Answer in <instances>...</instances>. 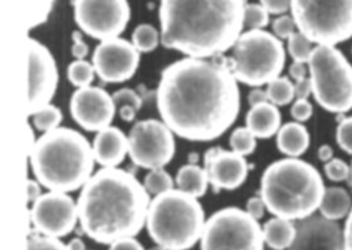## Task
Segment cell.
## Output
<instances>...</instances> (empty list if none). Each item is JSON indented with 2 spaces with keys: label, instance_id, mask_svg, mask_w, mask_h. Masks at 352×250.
Masks as SVG:
<instances>
[{
  "label": "cell",
  "instance_id": "6",
  "mask_svg": "<svg viewBox=\"0 0 352 250\" xmlns=\"http://www.w3.org/2000/svg\"><path fill=\"white\" fill-rule=\"evenodd\" d=\"M206 227V213L199 200L179 189L154 196L147 212L146 229L159 247L189 250L198 243Z\"/></svg>",
  "mask_w": 352,
  "mask_h": 250
},
{
  "label": "cell",
  "instance_id": "52",
  "mask_svg": "<svg viewBox=\"0 0 352 250\" xmlns=\"http://www.w3.org/2000/svg\"><path fill=\"white\" fill-rule=\"evenodd\" d=\"M347 183H349V185H350V186L352 188V161L351 163H350V177H349Z\"/></svg>",
  "mask_w": 352,
  "mask_h": 250
},
{
  "label": "cell",
  "instance_id": "9",
  "mask_svg": "<svg viewBox=\"0 0 352 250\" xmlns=\"http://www.w3.org/2000/svg\"><path fill=\"white\" fill-rule=\"evenodd\" d=\"M297 30L317 45H336L352 38V0H292Z\"/></svg>",
  "mask_w": 352,
  "mask_h": 250
},
{
  "label": "cell",
  "instance_id": "8",
  "mask_svg": "<svg viewBox=\"0 0 352 250\" xmlns=\"http://www.w3.org/2000/svg\"><path fill=\"white\" fill-rule=\"evenodd\" d=\"M308 77L318 106L331 113L352 110V66L335 45H316L308 60Z\"/></svg>",
  "mask_w": 352,
  "mask_h": 250
},
{
  "label": "cell",
  "instance_id": "34",
  "mask_svg": "<svg viewBox=\"0 0 352 250\" xmlns=\"http://www.w3.org/2000/svg\"><path fill=\"white\" fill-rule=\"evenodd\" d=\"M324 174L332 183H344L350 177V165L342 159L333 157L332 160L324 163Z\"/></svg>",
  "mask_w": 352,
  "mask_h": 250
},
{
  "label": "cell",
  "instance_id": "20",
  "mask_svg": "<svg viewBox=\"0 0 352 250\" xmlns=\"http://www.w3.org/2000/svg\"><path fill=\"white\" fill-rule=\"evenodd\" d=\"M282 124L278 106L271 102L261 103L250 107L245 116V126L257 139L265 140L277 135Z\"/></svg>",
  "mask_w": 352,
  "mask_h": 250
},
{
  "label": "cell",
  "instance_id": "14",
  "mask_svg": "<svg viewBox=\"0 0 352 250\" xmlns=\"http://www.w3.org/2000/svg\"><path fill=\"white\" fill-rule=\"evenodd\" d=\"M30 221L43 236H68L80 221L77 203L67 192H45L32 204Z\"/></svg>",
  "mask_w": 352,
  "mask_h": 250
},
{
  "label": "cell",
  "instance_id": "32",
  "mask_svg": "<svg viewBox=\"0 0 352 250\" xmlns=\"http://www.w3.org/2000/svg\"><path fill=\"white\" fill-rule=\"evenodd\" d=\"M54 5V0H28V27L33 30L47 22Z\"/></svg>",
  "mask_w": 352,
  "mask_h": 250
},
{
  "label": "cell",
  "instance_id": "23",
  "mask_svg": "<svg viewBox=\"0 0 352 250\" xmlns=\"http://www.w3.org/2000/svg\"><path fill=\"white\" fill-rule=\"evenodd\" d=\"M318 210L326 219L333 221L341 220L351 213V196L344 188H340V186L327 188L323 194Z\"/></svg>",
  "mask_w": 352,
  "mask_h": 250
},
{
  "label": "cell",
  "instance_id": "24",
  "mask_svg": "<svg viewBox=\"0 0 352 250\" xmlns=\"http://www.w3.org/2000/svg\"><path fill=\"white\" fill-rule=\"evenodd\" d=\"M264 243L273 250H287L294 242L296 224L274 216L263 225Z\"/></svg>",
  "mask_w": 352,
  "mask_h": 250
},
{
  "label": "cell",
  "instance_id": "42",
  "mask_svg": "<svg viewBox=\"0 0 352 250\" xmlns=\"http://www.w3.org/2000/svg\"><path fill=\"white\" fill-rule=\"evenodd\" d=\"M88 52V45L83 41L81 32L76 30L72 33V56L74 59H86Z\"/></svg>",
  "mask_w": 352,
  "mask_h": 250
},
{
  "label": "cell",
  "instance_id": "22",
  "mask_svg": "<svg viewBox=\"0 0 352 250\" xmlns=\"http://www.w3.org/2000/svg\"><path fill=\"white\" fill-rule=\"evenodd\" d=\"M179 190L189 194L194 198H201L206 195L209 188V175L206 168L198 163H186L177 170L175 179Z\"/></svg>",
  "mask_w": 352,
  "mask_h": 250
},
{
  "label": "cell",
  "instance_id": "30",
  "mask_svg": "<svg viewBox=\"0 0 352 250\" xmlns=\"http://www.w3.org/2000/svg\"><path fill=\"white\" fill-rule=\"evenodd\" d=\"M174 180L166 170H150V172L145 177L144 186L150 196H157L164 192H170L174 188Z\"/></svg>",
  "mask_w": 352,
  "mask_h": 250
},
{
  "label": "cell",
  "instance_id": "2",
  "mask_svg": "<svg viewBox=\"0 0 352 250\" xmlns=\"http://www.w3.org/2000/svg\"><path fill=\"white\" fill-rule=\"evenodd\" d=\"M245 0H162V43L191 58L232 49L244 28Z\"/></svg>",
  "mask_w": 352,
  "mask_h": 250
},
{
  "label": "cell",
  "instance_id": "15",
  "mask_svg": "<svg viewBox=\"0 0 352 250\" xmlns=\"http://www.w3.org/2000/svg\"><path fill=\"white\" fill-rule=\"evenodd\" d=\"M135 45L124 38L100 42L94 51L96 76L106 83H124L138 72L141 56Z\"/></svg>",
  "mask_w": 352,
  "mask_h": 250
},
{
  "label": "cell",
  "instance_id": "51",
  "mask_svg": "<svg viewBox=\"0 0 352 250\" xmlns=\"http://www.w3.org/2000/svg\"><path fill=\"white\" fill-rule=\"evenodd\" d=\"M68 250H86V245L81 238H74L69 243L67 244Z\"/></svg>",
  "mask_w": 352,
  "mask_h": 250
},
{
  "label": "cell",
  "instance_id": "25",
  "mask_svg": "<svg viewBox=\"0 0 352 250\" xmlns=\"http://www.w3.org/2000/svg\"><path fill=\"white\" fill-rule=\"evenodd\" d=\"M162 41V33L153 24L142 23L132 32L131 43L140 53L154 52Z\"/></svg>",
  "mask_w": 352,
  "mask_h": 250
},
{
  "label": "cell",
  "instance_id": "33",
  "mask_svg": "<svg viewBox=\"0 0 352 250\" xmlns=\"http://www.w3.org/2000/svg\"><path fill=\"white\" fill-rule=\"evenodd\" d=\"M270 23V13L262 4L250 3L245 5L244 10V27L250 30H263Z\"/></svg>",
  "mask_w": 352,
  "mask_h": 250
},
{
  "label": "cell",
  "instance_id": "40",
  "mask_svg": "<svg viewBox=\"0 0 352 250\" xmlns=\"http://www.w3.org/2000/svg\"><path fill=\"white\" fill-rule=\"evenodd\" d=\"M270 14L283 15L291 9L292 0H259Z\"/></svg>",
  "mask_w": 352,
  "mask_h": 250
},
{
  "label": "cell",
  "instance_id": "13",
  "mask_svg": "<svg viewBox=\"0 0 352 250\" xmlns=\"http://www.w3.org/2000/svg\"><path fill=\"white\" fill-rule=\"evenodd\" d=\"M57 62L47 45L28 39V115L50 104L58 87Z\"/></svg>",
  "mask_w": 352,
  "mask_h": 250
},
{
  "label": "cell",
  "instance_id": "38",
  "mask_svg": "<svg viewBox=\"0 0 352 250\" xmlns=\"http://www.w3.org/2000/svg\"><path fill=\"white\" fill-rule=\"evenodd\" d=\"M272 28H273L274 36H277L279 39H287V41L297 32L296 30L297 25L294 23V19L289 15L277 16L272 23Z\"/></svg>",
  "mask_w": 352,
  "mask_h": 250
},
{
  "label": "cell",
  "instance_id": "12",
  "mask_svg": "<svg viewBox=\"0 0 352 250\" xmlns=\"http://www.w3.org/2000/svg\"><path fill=\"white\" fill-rule=\"evenodd\" d=\"M72 5L82 33L100 42L120 37L131 19L129 0H74Z\"/></svg>",
  "mask_w": 352,
  "mask_h": 250
},
{
  "label": "cell",
  "instance_id": "48",
  "mask_svg": "<svg viewBox=\"0 0 352 250\" xmlns=\"http://www.w3.org/2000/svg\"><path fill=\"white\" fill-rule=\"evenodd\" d=\"M138 112L139 111L133 109L131 106H125V107L118 109V117L121 118L124 122H132V121H135Z\"/></svg>",
  "mask_w": 352,
  "mask_h": 250
},
{
  "label": "cell",
  "instance_id": "29",
  "mask_svg": "<svg viewBox=\"0 0 352 250\" xmlns=\"http://www.w3.org/2000/svg\"><path fill=\"white\" fill-rule=\"evenodd\" d=\"M257 137L250 133L247 126L236 127L229 137V146L235 154L248 156L252 155L257 148Z\"/></svg>",
  "mask_w": 352,
  "mask_h": 250
},
{
  "label": "cell",
  "instance_id": "47",
  "mask_svg": "<svg viewBox=\"0 0 352 250\" xmlns=\"http://www.w3.org/2000/svg\"><path fill=\"white\" fill-rule=\"evenodd\" d=\"M41 186H42V184L38 181L37 179H30L28 180L27 192H28V201H30V204L37 201L43 195Z\"/></svg>",
  "mask_w": 352,
  "mask_h": 250
},
{
  "label": "cell",
  "instance_id": "18",
  "mask_svg": "<svg viewBox=\"0 0 352 250\" xmlns=\"http://www.w3.org/2000/svg\"><path fill=\"white\" fill-rule=\"evenodd\" d=\"M204 168L208 171L210 184L217 192H232L241 188L250 174V166L244 156L223 148Z\"/></svg>",
  "mask_w": 352,
  "mask_h": 250
},
{
  "label": "cell",
  "instance_id": "39",
  "mask_svg": "<svg viewBox=\"0 0 352 250\" xmlns=\"http://www.w3.org/2000/svg\"><path fill=\"white\" fill-rule=\"evenodd\" d=\"M314 115V106L308 100H296L291 107V116L297 122H307Z\"/></svg>",
  "mask_w": 352,
  "mask_h": 250
},
{
  "label": "cell",
  "instance_id": "21",
  "mask_svg": "<svg viewBox=\"0 0 352 250\" xmlns=\"http://www.w3.org/2000/svg\"><path fill=\"white\" fill-rule=\"evenodd\" d=\"M276 144L280 154L287 157H300L309 148L311 136L306 126L292 121L280 126Z\"/></svg>",
  "mask_w": 352,
  "mask_h": 250
},
{
  "label": "cell",
  "instance_id": "7",
  "mask_svg": "<svg viewBox=\"0 0 352 250\" xmlns=\"http://www.w3.org/2000/svg\"><path fill=\"white\" fill-rule=\"evenodd\" d=\"M212 59L228 68L236 81L259 87L280 76L286 65V49L270 32L248 30L235 42L230 57L220 54Z\"/></svg>",
  "mask_w": 352,
  "mask_h": 250
},
{
  "label": "cell",
  "instance_id": "3",
  "mask_svg": "<svg viewBox=\"0 0 352 250\" xmlns=\"http://www.w3.org/2000/svg\"><path fill=\"white\" fill-rule=\"evenodd\" d=\"M150 195L133 174L102 168L82 188L78 218L86 236L98 244H112L138 236L146 224Z\"/></svg>",
  "mask_w": 352,
  "mask_h": 250
},
{
  "label": "cell",
  "instance_id": "36",
  "mask_svg": "<svg viewBox=\"0 0 352 250\" xmlns=\"http://www.w3.org/2000/svg\"><path fill=\"white\" fill-rule=\"evenodd\" d=\"M112 98H113V102L116 106V110L121 109V107H125V106H131L136 110H141L142 107V100L139 96V93L136 91H133L131 89H120L112 93Z\"/></svg>",
  "mask_w": 352,
  "mask_h": 250
},
{
  "label": "cell",
  "instance_id": "16",
  "mask_svg": "<svg viewBox=\"0 0 352 250\" xmlns=\"http://www.w3.org/2000/svg\"><path fill=\"white\" fill-rule=\"evenodd\" d=\"M74 122L88 133H100L112 124L118 113L112 95L101 87L77 89L69 101Z\"/></svg>",
  "mask_w": 352,
  "mask_h": 250
},
{
  "label": "cell",
  "instance_id": "43",
  "mask_svg": "<svg viewBox=\"0 0 352 250\" xmlns=\"http://www.w3.org/2000/svg\"><path fill=\"white\" fill-rule=\"evenodd\" d=\"M314 95L312 84L309 77L302 81L294 82V98L296 100H308V97Z\"/></svg>",
  "mask_w": 352,
  "mask_h": 250
},
{
  "label": "cell",
  "instance_id": "41",
  "mask_svg": "<svg viewBox=\"0 0 352 250\" xmlns=\"http://www.w3.org/2000/svg\"><path fill=\"white\" fill-rule=\"evenodd\" d=\"M245 210L252 218L259 220V219L263 218L265 210H267V206H265V203L262 199V196L258 195V196H252L248 199L247 205H245Z\"/></svg>",
  "mask_w": 352,
  "mask_h": 250
},
{
  "label": "cell",
  "instance_id": "53",
  "mask_svg": "<svg viewBox=\"0 0 352 250\" xmlns=\"http://www.w3.org/2000/svg\"><path fill=\"white\" fill-rule=\"evenodd\" d=\"M150 250H174V249H168V248H164V247H155V248H151Z\"/></svg>",
  "mask_w": 352,
  "mask_h": 250
},
{
  "label": "cell",
  "instance_id": "50",
  "mask_svg": "<svg viewBox=\"0 0 352 250\" xmlns=\"http://www.w3.org/2000/svg\"><path fill=\"white\" fill-rule=\"evenodd\" d=\"M346 250H352V220L346 219L345 228Z\"/></svg>",
  "mask_w": 352,
  "mask_h": 250
},
{
  "label": "cell",
  "instance_id": "49",
  "mask_svg": "<svg viewBox=\"0 0 352 250\" xmlns=\"http://www.w3.org/2000/svg\"><path fill=\"white\" fill-rule=\"evenodd\" d=\"M317 156L320 161L326 163L333 159V148H331L330 145H321L317 151Z\"/></svg>",
  "mask_w": 352,
  "mask_h": 250
},
{
  "label": "cell",
  "instance_id": "26",
  "mask_svg": "<svg viewBox=\"0 0 352 250\" xmlns=\"http://www.w3.org/2000/svg\"><path fill=\"white\" fill-rule=\"evenodd\" d=\"M63 121V113L57 106L54 104H47L41 110L34 112L32 115V124L36 127V130L41 133H51L60 127Z\"/></svg>",
  "mask_w": 352,
  "mask_h": 250
},
{
  "label": "cell",
  "instance_id": "46",
  "mask_svg": "<svg viewBox=\"0 0 352 250\" xmlns=\"http://www.w3.org/2000/svg\"><path fill=\"white\" fill-rule=\"evenodd\" d=\"M264 102H270L267 91L259 89V87H254L250 91V95H248V103H250V107Z\"/></svg>",
  "mask_w": 352,
  "mask_h": 250
},
{
  "label": "cell",
  "instance_id": "37",
  "mask_svg": "<svg viewBox=\"0 0 352 250\" xmlns=\"http://www.w3.org/2000/svg\"><path fill=\"white\" fill-rule=\"evenodd\" d=\"M336 142L346 154L352 155V116L344 117L338 122Z\"/></svg>",
  "mask_w": 352,
  "mask_h": 250
},
{
  "label": "cell",
  "instance_id": "4",
  "mask_svg": "<svg viewBox=\"0 0 352 250\" xmlns=\"http://www.w3.org/2000/svg\"><path fill=\"white\" fill-rule=\"evenodd\" d=\"M28 157L33 175L50 192H76L94 175L92 145L69 127L43 133Z\"/></svg>",
  "mask_w": 352,
  "mask_h": 250
},
{
  "label": "cell",
  "instance_id": "44",
  "mask_svg": "<svg viewBox=\"0 0 352 250\" xmlns=\"http://www.w3.org/2000/svg\"><path fill=\"white\" fill-rule=\"evenodd\" d=\"M109 250H145L135 238H125L111 244Z\"/></svg>",
  "mask_w": 352,
  "mask_h": 250
},
{
  "label": "cell",
  "instance_id": "1",
  "mask_svg": "<svg viewBox=\"0 0 352 250\" xmlns=\"http://www.w3.org/2000/svg\"><path fill=\"white\" fill-rule=\"evenodd\" d=\"M156 106L177 137L194 142L219 139L241 112V89L230 71L213 59H179L162 71Z\"/></svg>",
  "mask_w": 352,
  "mask_h": 250
},
{
  "label": "cell",
  "instance_id": "35",
  "mask_svg": "<svg viewBox=\"0 0 352 250\" xmlns=\"http://www.w3.org/2000/svg\"><path fill=\"white\" fill-rule=\"evenodd\" d=\"M27 248L28 250H68V247L62 243L59 238L43 234H32L28 236Z\"/></svg>",
  "mask_w": 352,
  "mask_h": 250
},
{
  "label": "cell",
  "instance_id": "11",
  "mask_svg": "<svg viewBox=\"0 0 352 250\" xmlns=\"http://www.w3.org/2000/svg\"><path fill=\"white\" fill-rule=\"evenodd\" d=\"M175 133L164 121L142 120L132 126L129 137V156L141 169H164L175 155Z\"/></svg>",
  "mask_w": 352,
  "mask_h": 250
},
{
  "label": "cell",
  "instance_id": "31",
  "mask_svg": "<svg viewBox=\"0 0 352 250\" xmlns=\"http://www.w3.org/2000/svg\"><path fill=\"white\" fill-rule=\"evenodd\" d=\"M312 45L314 43L305 34H302L301 32L297 30L294 36H291L288 39L287 51L289 53L291 58L294 59V62L308 63L315 48Z\"/></svg>",
  "mask_w": 352,
  "mask_h": 250
},
{
  "label": "cell",
  "instance_id": "5",
  "mask_svg": "<svg viewBox=\"0 0 352 250\" xmlns=\"http://www.w3.org/2000/svg\"><path fill=\"white\" fill-rule=\"evenodd\" d=\"M324 190L322 177L314 165L298 157H286L265 168L259 195L272 215L297 221L320 209Z\"/></svg>",
  "mask_w": 352,
  "mask_h": 250
},
{
  "label": "cell",
  "instance_id": "27",
  "mask_svg": "<svg viewBox=\"0 0 352 250\" xmlns=\"http://www.w3.org/2000/svg\"><path fill=\"white\" fill-rule=\"evenodd\" d=\"M96 71L92 62L86 59H74L67 68L68 81L77 89H85L92 84L95 80Z\"/></svg>",
  "mask_w": 352,
  "mask_h": 250
},
{
  "label": "cell",
  "instance_id": "28",
  "mask_svg": "<svg viewBox=\"0 0 352 250\" xmlns=\"http://www.w3.org/2000/svg\"><path fill=\"white\" fill-rule=\"evenodd\" d=\"M268 101L276 106H287L294 101V83L287 77L279 76L267 84Z\"/></svg>",
  "mask_w": 352,
  "mask_h": 250
},
{
  "label": "cell",
  "instance_id": "10",
  "mask_svg": "<svg viewBox=\"0 0 352 250\" xmlns=\"http://www.w3.org/2000/svg\"><path fill=\"white\" fill-rule=\"evenodd\" d=\"M264 244L257 219L235 206L209 216L200 238V250H264Z\"/></svg>",
  "mask_w": 352,
  "mask_h": 250
},
{
  "label": "cell",
  "instance_id": "45",
  "mask_svg": "<svg viewBox=\"0 0 352 250\" xmlns=\"http://www.w3.org/2000/svg\"><path fill=\"white\" fill-rule=\"evenodd\" d=\"M288 73L291 76V78L294 82L302 81L308 78V66L306 63H300V62H294L289 68H288Z\"/></svg>",
  "mask_w": 352,
  "mask_h": 250
},
{
  "label": "cell",
  "instance_id": "54",
  "mask_svg": "<svg viewBox=\"0 0 352 250\" xmlns=\"http://www.w3.org/2000/svg\"><path fill=\"white\" fill-rule=\"evenodd\" d=\"M347 218H349V219H350V220H352V210H351V213L349 214V216H347Z\"/></svg>",
  "mask_w": 352,
  "mask_h": 250
},
{
  "label": "cell",
  "instance_id": "19",
  "mask_svg": "<svg viewBox=\"0 0 352 250\" xmlns=\"http://www.w3.org/2000/svg\"><path fill=\"white\" fill-rule=\"evenodd\" d=\"M92 150L98 165L102 168H118L129 155V137L118 127L109 126L97 133Z\"/></svg>",
  "mask_w": 352,
  "mask_h": 250
},
{
  "label": "cell",
  "instance_id": "17",
  "mask_svg": "<svg viewBox=\"0 0 352 250\" xmlns=\"http://www.w3.org/2000/svg\"><path fill=\"white\" fill-rule=\"evenodd\" d=\"M287 250H346L345 231L336 221L311 215L296 223V238Z\"/></svg>",
  "mask_w": 352,
  "mask_h": 250
}]
</instances>
